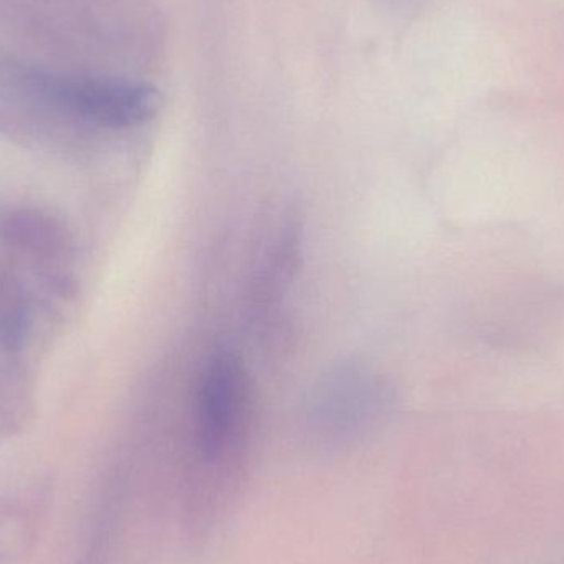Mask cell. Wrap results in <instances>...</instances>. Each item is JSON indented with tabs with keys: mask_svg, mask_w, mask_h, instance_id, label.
I'll list each match as a JSON object with an SVG mask.
<instances>
[{
	"mask_svg": "<svg viewBox=\"0 0 564 564\" xmlns=\"http://www.w3.org/2000/svg\"><path fill=\"white\" fill-rule=\"evenodd\" d=\"M248 411V380L231 351L212 355L198 390V447L208 466L221 464L237 447Z\"/></svg>",
	"mask_w": 564,
	"mask_h": 564,
	"instance_id": "6da1fadb",
	"label": "cell"
},
{
	"mask_svg": "<svg viewBox=\"0 0 564 564\" xmlns=\"http://www.w3.org/2000/svg\"><path fill=\"white\" fill-rule=\"evenodd\" d=\"M33 85L63 108L108 128H129L158 115L162 96L149 83L132 79H55L33 76Z\"/></svg>",
	"mask_w": 564,
	"mask_h": 564,
	"instance_id": "7a4b0ae2",
	"label": "cell"
}]
</instances>
